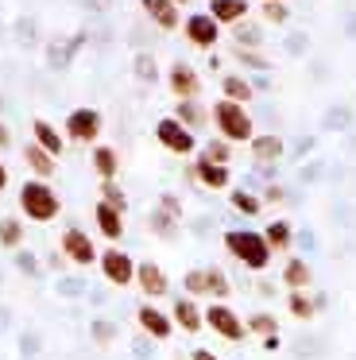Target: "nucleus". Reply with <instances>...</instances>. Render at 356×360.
Segmentation results:
<instances>
[{"instance_id": "1", "label": "nucleus", "mask_w": 356, "mask_h": 360, "mask_svg": "<svg viewBox=\"0 0 356 360\" xmlns=\"http://www.w3.org/2000/svg\"><path fill=\"white\" fill-rule=\"evenodd\" d=\"M213 124L221 132L224 143H252L255 140V128H252V117H248L244 105H232V101H217L213 105Z\"/></svg>"}, {"instance_id": "2", "label": "nucleus", "mask_w": 356, "mask_h": 360, "mask_svg": "<svg viewBox=\"0 0 356 360\" xmlns=\"http://www.w3.org/2000/svg\"><path fill=\"white\" fill-rule=\"evenodd\" d=\"M224 248H229L244 267H252V271L267 267V259H271L267 240H263L260 233H248V229H232V233H224Z\"/></svg>"}, {"instance_id": "3", "label": "nucleus", "mask_w": 356, "mask_h": 360, "mask_svg": "<svg viewBox=\"0 0 356 360\" xmlns=\"http://www.w3.org/2000/svg\"><path fill=\"white\" fill-rule=\"evenodd\" d=\"M20 210L27 213L31 221H54L58 217V194H54L46 182L35 179L20 190Z\"/></svg>"}, {"instance_id": "4", "label": "nucleus", "mask_w": 356, "mask_h": 360, "mask_svg": "<svg viewBox=\"0 0 356 360\" xmlns=\"http://www.w3.org/2000/svg\"><path fill=\"white\" fill-rule=\"evenodd\" d=\"M155 140H159L167 151H174V155H190V151H193V132H190V128H182L174 117H167V120L155 124Z\"/></svg>"}, {"instance_id": "5", "label": "nucleus", "mask_w": 356, "mask_h": 360, "mask_svg": "<svg viewBox=\"0 0 356 360\" xmlns=\"http://www.w3.org/2000/svg\"><path fill=\"white\" fill-rule=\"evenodd\" d=\"M186 39L193 43V47H201V51H209V47H217V39H221V24H217L209 12H198V16H186Z\"/></svg>"}, {"instance_id": "6", "label": "nucleus", "mask_w": 356, "mask_h": 360, "mask_svg": "<svg viewBox=\"0 0 356 360\" xmlns=\"http://www.w3.org/2000/svg\"><path fill=\"white\" fill-rule=\"evenodd\" d=\"M66 136L74 143H93L101 136V112L97 109H74L66 117Z\"/></svg>"}, {"instance_id": "7", "label": "nucleus", "mask_w": 356, "mask_h": 360, "mask_svg": "<svg viewBox=\"0 0 356 360\" xmlns=\"http://www.w3.org/2000/svg\"><path fill=\"white\" fill-rule=\"evenodd\" d=\"M101 271H105V279L113 283V287H128V283L136 279V264H132V256L120 248H108L105 256H101Z\"/></svg>"}, {"instance_id": "8", "label": "nucleus", "mask_w": 356, "mask_h": 360, "mask_svg": "<svg viewBox=\"0 0 356 360\" xmlns=\"http://www.w3.org/2000/svg\"><path fill=\"white\" fill-rule=\"evenodd\" d=\"M167 82H170V94H174L178 101H198L201 78H198V70H193L190 63H174L170 74H167Z\"/></svg>"}, {"instance_id": "9", "label": "nucleus", "mask_w": 356, "mask_h": 360, "mask_svg": "<svg viewBox=\"0 0 356 360\" xmlns=\"http://www.w3.org/2000/svg\"><path fill=\"white\" fill-rule=\"evenodd\" d=\"M205 321L224 337V341H240V337H244V321H240L224 302H213V306H209V310H205Z\"/></svg>"}, {"instance_id": "10", "label": "nucleus", "mask_w": 356, "mask_h": 360, "mask_svg": "<svg viewBox=\"0 0 356 360\" xmlns=\"http://www.w3.org/2000/svg\"><path fill=\"white\" fill-rule=\"evenodd\" d=\"M62 252H66L74 264H82V267L97 259V248H93V240L82 233V229H66V233H62Z\"/></svg>"}, {"instance_id": "11", "label": "nucleus", "mask_w": 356, "mask_h": 360, "mask_svg": "<svg viewBox=\"0 0 356 360\" xmlns=\"http://www.w3.org/2000/svg\"><path fill=\"white\" fill-rule=\"evenodd\" d=\"M139 4H144V12L163 27V32H174V27L182 24V20H178V4H174V0H139Z\"/></svg>"}, {"instance_id": "12", "label": "nucleus", "mask_w": 356, "mask_h": 360, "mask_svg": "<svg viewBox=\"0 0 356 360\" xmlns=\"http://www.w3.org/2000/svg\"><path fill=\"white\" fill-rule=\"evenodd\" d=\"M31 136H35V143H39V148H43L51 159H54V155H62V132L51 124V120H43V117L31 120Z\"/></svg>"}, {"instance_id": "13", "label": "nucleus", "mask_w": 356, "mask_h": 360, "mask_svg": "<svg viewBox=\"0 0 356 360\" xmlns=\"http://www.w3.org/2000/svg\"><path fill=\"white\" fill-rule=\"evenodd\" d=\"M136 318H139V326H144L155 341H167V337H170V318L163 310H155V306H139Z\"/></svg>"}, {"instance_id": "14", "label": "nucleus", "mask_w": 356, "mask_h": 360, "mask_svg": "<svg viewBox=\"0 0 356 360\" xmlns=\"http://www.w3.org/2000/svg\"><path fill=\"white\" fill-rule=\"evenodd\" d=\"M93 217H97V229L108 236V240H120V236H124V213H120V210H113V205L97 202Z\"/></svg>"}, {"instance_id": "15", "label": "nucleus", "mask_w": 356, "mask_h": 360, "mask_svg": "<svg viewBox=\"0 0 356 360\" xmlns=\"http://www.w3.org/2000/svg\"><path fill=\"white\" fill-rule=\"evenodd\" d=\"M136 279H139V290H144V295H151V298L167 295V275H163V267L139 264V267H136Z\"/></svg>"}, {"instance_id": "16", "label": "nucleus", "mask_w": 356, "mask_h": 360, "mask_svg": "<svg viewBox=\"0 0 356 360\" xmlns=\"http://www.w3.org/2000/svg\"><path fill=\"white\" fill-rule=\"evenodd\" d=\"M209 16L217 24H236L248 16V0H209Z\"/></svg>"}, {"instance_id": "17", "label": "nucleus", "mask_w": 356, "mask_h": 360, "mask_svg": "<svg viewBox=\"0 0 356 360\" xmlns=\"http://www.w3.org/2000/svg\"><path fill=\"white\" fill-rule=\"evenodd\" d=\"M193 179H201L209 190H221V186H229V167L209 163V159H198V167H193Z\"/></svg>"}, {"instance_id": "18", "label": "nucleus", "mask_w": 356, "mask_h": 360, "mask_svg": "<svg viewBox=\"0 0 356 360\" xmlns=\"http://www.w3.org/2000/svg\"><path fill=\"white\" fill-rule=\"evenodd\" d=\"M174 321L186 329V333H198L201 321H205V314H198V306H193L190 298H178L174 302Z\"/></svg>"}, {"instance_id": "19", "label": "nucleus", "mask_w": 356, "mask_h": 360, "mask_svg": "<svg viewBox=\"0 0 356 360\" xmlns=\"http://www.w3.org/2000/svg\"><path fill=\"white\" fill-rule=\"evenodd\" d=\"M221 89H224V101H232V105H244L255 97V89L248 86V78H240V74H229V78L221 82Z\"/></svg>"}, {"instance_id": "20", "label": "nucleus", "mask_w": 356, "mask_h": 360, "mask_svg": "<svg viewBox=\"0 0 356 360\" xmlns=\"http://www.w3.org/2000/svg\"><path fill=\"white\" fill-rule=\"evenodd\" d=\"M23 159H27V167L39 174V182L51 179V174H54V159L46 155V151L39 148V143H27V148H23Z\"/></svg>"}, {"instance_id": "21", "label": "nucleus", "mask_w": 356, "mask_h": 360, "mask_svg": "<svg viewBox=\"0 0 356 360\" xmlns=\"http://www.w3.org/2000/svg\"><path fill=\"white\" fill-rule=\"evenodd\" d=\"M252 155L260 159V163H275V159L283 155V140H279V136H255Z\"/></svg>"}, {"instance_id": "22", "label": "nucleus", "mask_w": 356, "mask_h": 360, "mask_svg": "<svg viewBox=\"0 0 356 360\" xmlns=\"http://www.w3.org/2000/svg\"><path fill=\"white\" fill-rule=\"evenodd\" d=\"M116 167H120V159H116L113 148H93V171H97L105 182H113Z\"/></svg>"}, {"instance_id": "23", "label": "nucleus", "mask_w": 356, "mask_h": 360, "mask_svg": "<svg viewBox=\"0 0 356 360\" xmlns=\"http://www.w3.org/2000/svg\"><path fill=\"white\" fill-rule=\"evenodd\" d=\"M283 279H286V287H291V290L310 287V264H306V259H291L286 271H283Z\"/></svg>"}, {"instance_id": "24", "label": "nucleus", "mask_w": 356, "mask_h": 360, "mask_svg": "<svg viewBox=\"0 0 356 360\" xmlns=\"http://www.w3.org/2000/svg\"><path fill=\"white\" fill-rule=\"evenodd\" d=\"M174 120L182 128H198L201 120H205V109H201L198 101H178V112H174Z\"/></svg>"}, {"instance_id": "25", "label": "nucleus", "mask_w": 356, "mask_h": 360, "mask_svg": "<svg viewBox=\"0 0 356 360\" xmlns=\"http://www.w3.org/2000/svg\"><path fill=\"white\" fill-rule=\"evenodd\" d=\"M20 240H23V225L12 217H4L0 221V248H20Z\"/></svg>"}, {"instance_id": "26", "label": "nucleus", "mask_w": 356, "mask_h": 360, "mask_svg": "<svg viewBox=\"0 0 356 360\" xmlns=\"http://www.w3.org/2000/svg\"><path fill=\"white\" fill-rule=\"evenodd\" d=\"M263 240H267V248H286L291 244V225L286 221H275V225H267V233H263Z\"/></svg>"}, {"instance_id": "27", "label": "nucleus", "mask_w": 356, "mask_h": 360, "mask_svg": "<svg viewBox=\"0 0 356 360\" xmlns=\"http://www.w3.org/2000/svg\"><path fill=\"white\" fill-rule=\"evenodd\" d=\"M201 275H205V295H217V298L229 295V279H224L217 267H209V271H201Z\"/></svg>"}, {"instance_id": "28", "label": "nucleus", "mask_w": 356, "mask_h": 360, "mask_svg": "<svg viewBox=\"0 0 356 360\" xmlns=\"http://www.w3.org/2000/svg\"><path fill=\"white\" fill-rule=\"evenodd\" d=\"M229 155H232V148H229V143H224V140H213V143H209V148H205V155H201V159H209V163H229Z\"/></svg>"}, {"instance_id": "29", "label": "nucleus", "mask_w": 356, "mask_h": 360, "mask_svg": "<svg viewBox=\"0 0 356 360\" xmlns=\"http://www.w3.org/2000/svg\"><path fill=\"white\" fill-rule=\"evenodd\" d=\"M101 202L113 205V210H120V213H124V205H128V202H124V194H120V186H113V182L101 186Z\"/></svg>"}, {"instance_id": "30", "label": "nucleus", "mask_w": 356, "mask_h": 360, "mask_svg": "<svg viewBox=\"0 0 356 360\" xmlns=\"http://www.w3.org/2000/svg\"><path fill=\"white\" fill-rule=\"evenodd\" d=\"M232 205H236L240 213H260V198L244 194V190H232Z\"/></svg>"}, {"instance_id": "31", "label": "nucleus", "mask_w": 356, "mask_h": 360, "mask_svg": "<svg viewBox=\"0 0 356 360\" xmlns=\"http://www.w3.org/2000/svg\"><path fill=\"white\" fill-rule=\"evenodd\" d=\"M291 314H294V318H310V314H314V302L294 290V295H291Z\"/></svg>"}, {"instance_id": "32", "label": "nucleus", "mask_w": 356, "mask_h": 360, "mask_svg": "<svg viewBox=\"0 0 356 360\" xmlns=\"http://www.w3.org/2000/svg\"><path fill=\"white\" fill-rule=\"evenodd\" d=\"M236 58H240V63H244V66H252V70H267V58H263V55H252V51H248V47H236Z\"/></svg>"}, {"instance_id": "33", "label": "nucleus", "mask_w": 356, "mask_h": 360, "mask_svg": "<svg viewBox=\"0 0 356 360\" xmlns=\"http://www.w3.org/2000/svg\"><path fill=\"white\" fill-rule=\"evenodd\" d=\"M248 329H255V333H267V337H275V318H271V314H255V318L248 321Z\"/></svg>"}, {"instance_id": "34", "label": "nucleus", "mask_w": 356, "mask_h": 360, "mask_svg": "<svg viewBox=\"0 0 356 360\" xmlns=\"http://www.w3.org/2000/svg\"><path fill=\"white\" fill-rule=\"evenodd\" d=\"M136 74H139L144 82H155V58H151V55H139V58H136Z\"/></svg>"}, {"instance_id": "35", "label": "nucleus", "mask_w": 356, "mask_h": 360, "mask_svg": "<svg viewBox=\"0 0 356 360\" xmlns=\"http://www.w3.org/2000/svg\"><path fill=\"white\" fill-rule=\"evenodd\" d=\"M263 12H267L271 24H283V20H286V8H283V4H275V0H267V8H263Z\"/></svg>"}, {"instance_id": "36", "label": "nucleus", "mask_w": 356, "mask_h": 360, "mask_svg": "<svg viewBox=\"0 0 356 360\" xmlns=\"http://www.w3.org/2000/svg\"><path fill=\"white\" fill-rule=\"evenodd\" d=\"M93 337L97 341H113V326L108 321H93Z\"/></svg>"}, {"instance_id": "37", "label": "nucleus", "mask_w": 356, "mask_h": 360, "mask_svg": "<svg viewBox=\"0 0 356 360\" xmlns=\"http://www.w3.org/2000/svg\"><path fill=\"white\" fill-rule=\"evenodd\" d=\"M240 47H244V43H260V32H252V27H240Z\"/></svg>"}, {"instance_id": "38", "label": "nucleus", "mask_w": 356, "mask_h": 360, "mask_svg": "<svg viewBox=\"0 0 356 360\" xmlns=\"http://www.w3.org/2000/svg\"><path fill=\"white\" fill-rule=\"evenodd\" d=\"M8 143H12V132H8V128H4V124H0V151H4V148H8Z\"/></svg>"}, {"instance_id": "39", "label": "nucleus", "mask_w": 356, "mask_h": 360, "mask_svg": "<svg viewBox=\"0 0 356 360\" xmlns=\"http://www.w3.org/2000/svg\"><path fill=\"white\" fill-rule=\"evenodd\" d=\"M193 360H217V356H213V352H205V349H198V352H193Z\"/></svg>"}, {"instance_id": "40", "label": "nucleus", "mask_w": 356, "mask_h": 360, "mask_svg": "<svg viewBox=\"0 0 356 360\" xmlns=\"http://www.w3.org/2000/svg\"><path fill=\"white\" fill-rule=\"evenodd\" d=\"M4 186H8V167L0 163V190H4Z\"/></svg>"}, {"instance_id": "41", "label": "nucleus", "mask_w": 356, "mask_h": 360, "mask_svg": "<svg viewBox=\"0 0 356 360\" xmlns=\"http://www.w3.org/2000/svg\"><path fill=\"white\" fill-rule=\"evenodd\" d=\"M174 4H186V0H174Z\"/></svg>"}, {"instance_id": "42", "label": "nucleus", "mask_w": 356, "mask_h": 360, "mask_svg": "<svg viewBox=\"0 0 356 360\" xmlns=\"http://www.w3.org/2000/svg\"><path fill=\"white\" fill-rule=\"evenodd\" d=\"M275 4H283V0H275Z\"/></svg>"}]
</instances>
